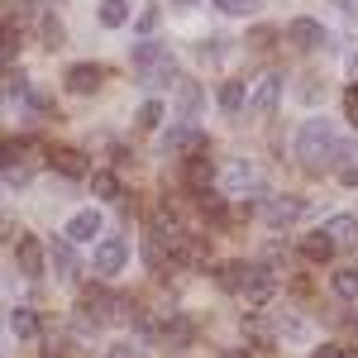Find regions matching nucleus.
Wrapping results in <instances>:
<instances>
[{
  "label": "nucleus",
  "mask_w": 358,
  "mask_h": 358,
  "mask_svg": "<svg viewBox=\"0 0 358 358\" xmlns=\"http://www.w3.org/2000/svg\"><path fill=\"white\" fill-rule=\"evenodd\" d=\"M172 5H196V0H172Z\"/></svg>",
  "instance_id": "41"
},
{
  "label": "nucleus",
  "mask_w": 358,
  "mask_h": 358,
  "mask_svg": "<svg viewBox=\"0 0 358 358\" xmlns=\"http://www.w3.org/2000/svg\"><path fill=\"white\" fill-rule=\"evenodd\" d=\"M158 120H163V106H158V101H143V110H138V124H143V129H153Z\"/></svg>",
  "instance_id": "30"
},
{
  "label": "nucleus",
  "mask_w": 358,
  "mask_h": 358,
  "mask_svg": "<svg viewBox=\"0 0 358 358\" xmlns=\"http://www.w3.org/2000/svg\"><path fill=\"white\" fill-rule=\"evenodd\" d=\"M220 287L224 292H244L248 287V277H253V268H248V263H220Z\"/></svg>",
  "instance_id": "15"
},
{
  "label": "nucleus",
  "mask_w": 358,
  "mask_h": 358,
  "mask_svg": "<svg viewBox=\"0 0 358 358\" xmlns=\"http://www.w3.org/2000/svg\"><path fill=\"white\" fill-rule=\"evenodd\" d=\"M43 43H48V48H57V43H67V29H62V20H53V15H43Z\"/></svg>",
  "instance_id": "28"
},
{
  "label": "nucleus",
  "mask_w": 358,
  "mask_h": 358,
  "mask_svg": "<svg viewBox=\"0 0 358 358\" xmlns=\"http://www.w3.org/2000/svg\"><path fill=\"white\" fill-rule=\"evenodd\" d=\"M220 110H229V115L244 110V82H224L220 86Z\"/></svg>",
  "instance_id": "24"
},
{
  "label": "nucleus",
  "mask_w": 358,
  "mask_h": 358,
  "mask_svg": "<svg viewBox=\"0 0 358 358\" xmlns=\"http://www.w3.org/2000/svg\"><path fill=\"white\" fill-rule=\"evenodd\" d=\"M296 153H301L306 167H339L354 148L339 138V129H334L330 120H306L301 134H296Z\"/></svg>",
  "instance_id": "1"
},
{
  "label": "nucleus",
  "mask_w": 358,
  "mask_h": 358,
  "mask_svg": "<svg viewBox=\"0 0 358 358\" xmlns=\"http://www.w3.org/2000/svg\"><path fill=\"white\" fill-rule=\"evenodd\" d=\"M167 57V48L158 43V38H143V43H134V53H129V62H134V77H143L148 67H158Z\"/></svg>",
  "instance_id": "11"
},
{
  "label": "nucleus",
  "mask_w": 358,
  "mask_h": 358,
  "mask_svg": "<svg viewBox=\"0 0 358 358\" xmlns=\"http://www.w3.org/2000/svg\"><path fill=\"white\" fill-rule=\"evenodd\" d=\"M110 358H148V349H143V344H115Z\"/></svg>",
  "instance_id": "33"
},
{
  "label": "nucleus",
  "mask_w": 358,
  "mask_h": 358,
  "mask_svg": "<svg viewBox=\"0 0 358 358\" xmlns=\"http://www.w3.org/2000/svg\"><path fill=\"white\" fill-rule=\"evenodd\" d=\"M153 29H158V10H153V5H148V10H143V15H138L134 34H138V38H153Z\"/></svg>",
  "instance_id": "29"
},
{
  "label": "nucleus",
  "mask_w": 358,
  "mask_h": 358,
  "mask_svg": "<svg viewBox=\"0 0 358 358\" xmlns=\"http://www.w3.org/2000/svg\"><path fill=\"white\" fill-rule=\"evenodd\" d=\"M48 163H53V172H62V177H86V158L77 148H53Z\"/></svg>",
  "instance_id": "14"
},
{
  "label": "nucleus",
  "mask_w": 358,
  "mask_h": 358,
  "mask_svg": "<svg viewBox=\"0 0 358 358\" xmlns=\"http://www.w3.org/2000/svg\"><path fill=\"white\" fill-rule=\"evenodd\" d=\"M244 334H253V339H268V325H263L258 315H244Z\"/></svg>",
  "instance_id": "35"
},
{
  "label": "nucleus",
  "mask_w": 358,
  "mask_h": 358,
  "mask_svg": "<svg viewBox=\"0 0 358 358\" xmlns=\"http://www.w3.org/2000/svg\"><path fill=\"white\" fill-rule=\"evenodd\" d=\"M306 215V201L301 196H273L268 206H263V220L273 224V229H287V224H296Z\"/></svg>",
  "instance_id": "2"
},
{
  "label": "nucleus",
  "mask_w": 358,
  "mask_h": 358,
  "mask_svg": "<svg viewBox=\"0 0 358 358\" xmlns=\"http://www.w3.org/2000/svg\"><path fill=\"white\" fill-rule=\"evenodd\" d=\"M53 273H57L62 287L77 282V258H72V248H67V244H53Z\"/></svg>",
  "instance_id": "18"
},
{
  "label": "nucleus",
  "mask_w": 358,
  "mask_h": 358,
  "mask_svg": "<svg viewBox=\"0 0 358 358\" xmlns=\"http://www.w3.org/2000/svg\"><path fill=\"white\" fill-rule=\"evenodd\" d=\"M158 148H163V153H177V148H206V138H201L196 124H177V129H167V134L158 138Z\"/></svg>",
  "instance_id": "9"
},
{
  "label": "nucleus",
  "mask_w": 358,
  "mask_h": 358,
  "mask_svg": "<svg viewBox=\"0 0 358 358\" xmlns=\"http://www.w3.org/2000/svg\"><path fill=\"white\" fill-rule=\"evenodd\" d=\"M325 234H330L334 244H354V239H358V220H354V215H334V220L325 224Z\"/></svg>",
  "instance_id": "21"
},
{
  "label": "nucleus",
  "mask_w": 358,
  "mask_h": 358,
  "mask_svg": "<svg viewBox=\"0 0 358 358\" xmlns=\"http://www.w3.org/2000/svg\"><path fill=\"white\" fill-rule=\"evenodd\" d=\"M349 77H354V82H358V53L349 57Z\"/></svg>",
  "instance_id": "39"
},
{
  "label": "nucleus",
  "mask_w": 358,
  "mask_h": 358,
  "mask_svg": "<svg viewBox=\"0 0 358 358\" xmlns=\"http://www.w3.org/2000/svg\"><path fill=\"white\" fill-rule=\"evenodd\" d=\"M273 292H277V282L268 268H253V277H248V287H244V301L248 306H268L273 301Z\"/></svg>",
  "instance_id": "10"
},
{
  "label": "nucleus",
  "mask_w": 358,
  "mask_h": 358,
  "mask_svg": "<svg viewBox=\"0 0 358 358\" xmlns=\"http://www.w3.org/2000/svg\"><path fill=\"white\" fill-rule=\"evenodd\" d=\"M192 334H196V325L187 320V315H172V320L158 325V339H163L167 349H187V344H192Z\"/></svg>",
  "instance_id": "8"
},
{
  "label": "nucleus",
  "mask_w": 358,
  "mask_h": 358,
  "mask_svg": "<svg viewBox=\"0 0 358 358\" xmlns=\"http://www.w3.org/2000/svg\"><path fill=\"white\" fill-rule=\"evenodd\" d=\"M5 187H10V192H20V187H29V167H5Z\"/></svg>",
  "instance_id": "31"
},
{
  "label": "nucleus",
  "mask_w": 358,
  "mask_h": 358,
  "mask_svg": "<svg viewBox=\"0 0 358 358\" xmlns=\"http://www.w3.org/2000/svg\"><path fill=\"white\" fill-rule=\"evenodd\" d=\"M196 106H201V86L182 82L177 86V115H196Z\"/></svg>",
  "instance_id": "25"
},
{
  "label": "nucleus",
  "mask_w": 358,
  "mask_h": 358,
  "mask_svg": "<svg viewBox=\"0 0 358 358\" xmlns=\"http://www.w3.org/2000/svg\"><path fill=\"white\" fill-rule=\"evenodd\" d=\"M339 177H344V187H358V167H344Z\"/></svg>",
  "instance_id": "38"
},
{
  "label": "nucleus",
  "mask_w": 358,
  "mask_h": 358,
  "mask_svg": "<svg viewBox=\"0 0 358 358\" xmlns=\"http://www.w3.org/2000/svg\"><path fill=\"white\" fill-rule=\"evenodd\" d=\"M220 187H224L229 196H248V192H258V172H253L244 158H234V163H224Z\"/></svg>",
  "instance_id": "4"
},
{
  "label": "nucleus",
  "mask_w": 358,
  "mask_h": 358,
  "mask_svg": "<svg viewBox=\"0 0 358 358\" xmlns=\"http://www.w3.org/2000/svg\"><path fill=\"white\" fill-rule=\"evenodd\" d=\"M138 82H143V86H172V82H177V62H172V53H167L158 67H148Z\"/></svg>",
  "instance_id": "20"
},
{
  "label": "nucleus",
  "mask_w": 358,
  "mask_h": 358,
  "mask_svg": "<svg viewBox=\"0 0 358 358\" xmlns=\"http://www.w3.org/2000/svg\"><path fill=\"white\" fill-rule=\"evenodd\" d=\"M277 334H282V339H296V344H306V339H310V325H306V320H296V315H287V320L277 325Z\"/></svg>",
  "instance_id": "27"
},
{
  "label": "nucleus",
  "mask_w": 358,
  "mask_h": 358,
  "mask_svg": "<svg viewBox=\"0 0 358 358\" xmlns=\"http://www.w3.org/2000/svg\"><path fill=\"white\" fill-rule=\"evenodd\" d=\"M277 101H282V77L277 72H268V77H258V86H253V96H248V115H273Z\"/></svg>",
  "instance_id": "3"
},
{
  "label": "nucleus",
  "mask_w": 358,
  "mask_h": 358,
  "mask_svg": "<svg viewBox=\"0 0 358 358\" xmlns=\"http://www.w3.org/2000/svg\"><path fill=\"white\" fill-rule=\"evenodd\" d=\"M91 192L101 196V201H115V196H120V182H115V172H96V177H91Z\"/></svg>",
  "instance_id": "26"
},
{
  "label": "nucleus",
  "mask_w": 358,
  "mask_h": 358,
  "mask_svg": "<svg viewBox=\"0 0 358 358\" xmlns=\"http://www.w3.org/2000/svg\"><path fill=\"white\" fill-rule=\"evenodd\" d=\"M310 358H344V354H339L334 344H320V349H315V354H310Z\"/></svg>",
  "instance_id": "37"
},
{
  "label": "nucleus",
  "mask_w": 358,
  "mask_h": 358,
  "mask_svg": "<svg viewBox=\"0 0 358 358\" xmlns=\"http://www.w3.org/2000/svg\"><path fill=\"white\" fill-rule=\"evenodd\" d=\"M287 34H292V43H296V48H306V53H310V48H320V43L330 38V34L315 24V20H292V29H287Z\"/></svg>",
  "instance_id": "12"
},
{
  "label": "nucleus",
  "mask_w": 358,
  "mask_h": 358,
  "mask_svg": "<svg viewBox=\"0 0 358 358\" xmlns=\"http://www.w3.org/2000/svg\"><path fill=\"white\" fill-rule=\"evenodd\" d=\"M124 258H129L124 239H101V244H96V273H101V277H115L120 268H124Z\"/></svg>",
  "instance_id": "5"
},
{
  "label": "nucleus",
  "mask_w": 358,
  "mask_h": 358,
  "mask_svg": "<svg viewBox=\"0 0 358 358\" xmlns=\"http://www.w3.org/2000/svg\"><path fill=\"white\" fill-rule=\"evenodd\" d=\"M258 5H263V0H220V10H224V15H253Z\"/></svg>",
  "instance_id": "32"
},
{
  "label": "nucleus",
  "mask_w": 358,
  "mask_h": 358,
  "mask_svg": "<svg viewBox=\"0 0 358 358\" xmlns=\"http://www.w3.org/2000/svg\"><path fill=\"white\" fill-rule=\"evenodd\" d=\"M15 263H20V273L24 277H34V273H43V248H38V239H20L15 244Z\"/></svg>",
  "instance_id": "13"
},
{
  "label": "nucleus",
  "mask_w": 358,
  "mask_h": 358,
  "mask_svg": "<svg viewBox=\"0 0 358 358\" xmlns=\"http://www.w3.org/2000/svg\"><path fill=\"white\" fill-rule=\"evenodd\" d=\"M187 187H192V192H210V158H206V153H192V163H187Z\"/></svg>",
  "instance_id": "16"
},
{
  "label": "nucleus",
  "mask_w": 358,
  "mask_h": 358,
  "mask_svg": "<svg viewBox=\"0 0 358 358\" xmlns=\"http://www.w3.org/2000/svg\"><path fill=\"white\" fill-rule=\"evenodd\" d=\"M15 53H20V34L5 29V62H15Z\"/></svg>",
  "instance_id": "36"
},
{
  "label": "nucleus",
  "mask_w": 358,
  "mask_h": 358,
  "mask_svg": "<svg viewBox=\"0 0 358 358\" xmlns=\"http://www.w3.org/2000/svg\"><path fill=\"white\" fill-rule=\"evenodd\" d=\"M101 77H106V72H101L96 62H77V67H67V91H72V96H91V91L101 86Z\"/></svg>",
  "instance_id": "6"
},
{
  "label": "nucleus",
  "mask_w": 358,
  "mask_h": 358,
  "mask_svg": "<svg viewBox=\"0 0 358 358\" xmlns=\"http://www.w3.org/2000/svg\"><path fill=\"white\" fill-rule=\"evenodd\" d=\"M96 229H106L101 215H96V210H77V215L67 220L62 234H67V244H91V239H96Z\"/></svg>",
  "instance_id": "7"
},
{
  "label": "nucleus",
  "mask_w": 358,
  "mask_h": 358,
  "mask_svg": "<svg viewBox=\"0 0 358 358\" xmlns=\"http://www.w3.org/2000/svg\"><path fill=\"white\" fill-rule=\"evenodd\" d=\"M301 253L310 258V263H330L334 239H330V234H306V239H301Z\"/></svg>",
  "instance_id": "17"
},
{
  "label": "nucleus",
  "mask_w": 358,
  "mask_h": 358,
  "mask_svg": "<svg viewBox=\"0 0 358 358\" xmlns=\"http://www.w3.org/2000/svg\"><path fill=\"white\" fill-rule=\"evenodd\" d=\"M129 20V0H101V24L106 29H120Z\"/></svg>",
  "instance_id": "22"
},
{
  "label": "nucleus",
  "mask_w": 358,
  "mask_h": 358,
  "mask_svg": "<svg viewBox=\"0 0 358 358\" xmlns=\"http://www.w3.org/2000/svg\"><path fill=\"white\" fill-rule=\"evenodd\" d=\"M334 296L358 301V268H339V273H334Z\"/></svg>",
  "instance_id": "23"
},
{
  "label": "nucleus",
  "mask_w": 358,
  "mask_h": 358,
  "mask_svg": "<svg viewBox=\"0 0 358 358\" xmlns=\"http://www.w3.org/2000/svg\"><path fill=\"white\" fill-rule=\"evenodd\" d=\"M334 5H339V10H349V5H354V0H334Z\"/></svg>",
  "instance_id": "40"
},
{
  "label": "nucleus",
  "mask_w": 358,
  "mask_h": 358,
  "mask_svg": "<svg viewBox=\"0 0 358 358\" xmlns=\"http://www.w3.org/2000/svg\"><path fill=\"white\" fill-rule=\"evenodd\" d=\"M344 115H349V124H358V86L344 91Z\"/></svg>",
  "instance_id": "34"
},
{
  "label": "nucleus",
  "mask_w": 358,
  "mask_h": 358,
  "mask_svg": "<svg viewBox=\"0 0 358 358\" xmlns=\"http://www.w3.org/2000/svg\"><path fill=\"white\" fill-rule=\"evenodd\" d=\"M10 334H15V339H34V334H38V320H34V310L15 306V310H10Z\"/></svg>",
  "instance_id": "19"
}]
</instances>
